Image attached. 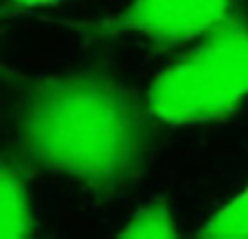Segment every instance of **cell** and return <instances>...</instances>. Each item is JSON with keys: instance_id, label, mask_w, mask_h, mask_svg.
I'll list each match as a JSON object with an SVG mask.
<instances>
[{"instance_id": "cell-1", "label": "cell", "mask_w": 248, "mask_h": 239, "mask_svg": "<svg viewBox=\"0 0 248 239\" xmlns=\"http://www.w3.org/2000/svg\"><path fill=\"white\" fill-rule=\"evenodd\" d=\"M150 107L105 68L17 76L11 109L26 161L111 200L137 183L155 148Z\"/></svg>"}, {"instance_id": "cell-2", "label": "cell", "mask_w": 248, "mask_h": 239, "mask_svg": "<svg viewBox=\"0 0 248 239\" xmlns=\"http://www.w3.org/2000/svg\"><path fill=\"white\" fill-rule=\"evenodd\" d=\"M248 98V26L237 17L163 70L148 91L155 118L172 124H201L229 118Z\"/></svg>"}, {"instance_id": "cell-3", "label": "cell", "mask_w": 248, "mask_h": 239, "mask_svg": "<svg viewBox=\"0 0 248 239\" xmlns=\"http://www.w3.org/2000/svg\"><path fill=\"white\" fill-rule=\"evenodd\" d=\"M231 17V0H128L107 20L83 29L94 35L137 33L159 44H183L205 37Z\"/></svg>"}, {"instance_id": "cell-4", "label": "cell", "mask_w": 248, "mask_h": 239, "mask_svg": "<svg viewBox=\"0 0 248 239\" xmlns=\"http://www.w3.org/2000/svg\"><path fill=\"white\" fill-rule=\"evenodd\" d=\"M0 187V237L20 239L33 233V213L26 183L17 163L4 161Z\"/></svg>"}, {"instance_id": "cell-5", "label": "cell", "mask_w": 248, "mask_h": 239, "mask_svg": "<svg viewBox=\"0 0 248 239\" xmlns=\"http://www.w3.org/2000/svg\"><path fill=\"white\" fill-rule=\"evenodd\" d=\"M202 237H248V185L205 222Z\"/></svg>"}, {"instance_id": "cell-6", "label": "cell", "mask_w": 248, "mask_h": 239, "mask_svg": "<svg viewBox=\"0 0 248 239\" xmlns=\"http://www.w3.org/2000/svg\"><path fill=\"white\" fill-rule=\"evenodd\" d=\"M122 237H172L176 235V224L172 209L163 200H155L141 207L128 224L120 231Z\"/></svg>"}, {"instance_id": "cell-7", "label": "cell", "mask_w": 248, "mask_h": 239, "mask_svg": "<svg viewBox=\"0 0 248 239\" xmlns=\"http://www.w3.org/2000/svg\"><path fill=\"white\" fill-rule=\"evenodd\" d=\"M17 4H29V7H35V4H52V2H59V0H13Z\"/></svg>"}]
</instances>
